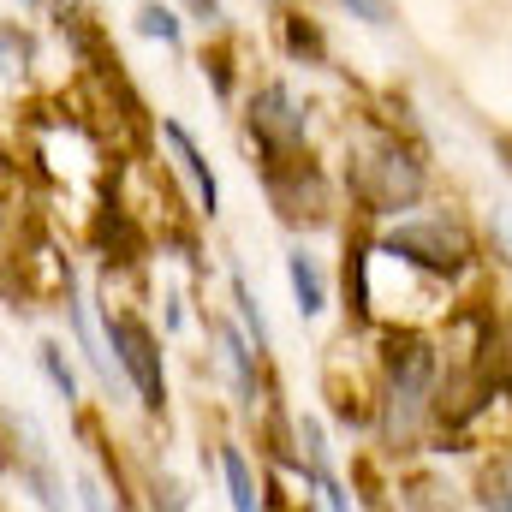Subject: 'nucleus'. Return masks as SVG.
Listing matches in <instances>:
<instances>
[{
    "mask_svg": "<svg viewBox=\"0 0 512 512\" xmlns=\"http://www.w3.org/2000/svg\"><path fill=\"white\" fill-rule=\"evenodd\" d=\"M417 191H423L417 161H411L399 143H376V155L364 161V197L382 203V209H399V203H411Z\"/></svg>",
    "mask_w": 512,
    "mask_h": 512,
    "instance_id": "obj_3",
    "label": "nucleus"
},
{
    "mask_svg": "<svg viewBox=\"0 0 512 512\" xmlns=\"http://www.w3.org/2000/svg\"><path fill=\"white\" fill-rule=\"evenodd\" d=\"M221 346H227V364H233V376H239V393H245V399H256V382H251V352H245V340H239V334L227 328V334H221Z\"/></svg>",
    "mask_w": 512,
    "mask_h": 512,
    "instance_id": "obj_10",
    "label": "nucleus"
},
{
    "mask_svg": "<svg viewBox=\"0 0 512 512\" xmlns=\"http://www.w3.org/2000/svg\"><path fill=\"white\" fill-rule=\"evenodd\" d=\"M137 24H143V36H161V42H179V18H173L167 6H155V0H149V6L137 12Z\"/></svg>",
    "mask_w": 512,
    "mask_h": 512,
    "instance_id": "obj_12",
    "label": "nucleus"
},
{
    "mask_svg": "<svg viewBox=\"0 0 512 512\" xmlns=\"http://www.w3.org/2000/svg\"><path fill=\"white\" fill-rule=\"evenodd\" d=\"M423 393H429V352L405 346V358L393 364V429L399 435H411V423L423 411Z\"/></svg>",
    "mask_w": 512,
    "mask_h": 512,
    "instance_id": "obj_4",
    "label": "nucleus"
},
{
    "mask_svg": "<svg viewBox=\"0 0 512 512\" xmlns=\"http://www.w3.org/2000/svg\"><path fill=\"white\" fill-rule=\"evenodd\" d=\"M155 512H185V501H179L173 483H155Z\"/></svg>",
    "mask_w": 512,
    "mask_h": 512,
    "instance_id": "obj_15",
    "label": "nucleus"
},
{
    "mask_svg": "<svg viewBox=\"0 0 512 512\" xmlns=\"http://www.w3.org/2000/svg\"><path fill=\"white\" fill-rule=\"evenodd\" d=\"M161 137H167V143H173V155H179V167H185V179H191V185H197V197H203V209H209V215H215V203H221V191H215V173H209V161H203V155H197V143H191V137H185V131L173 126V120H167V126H161Z\"/></svg>",
    "mask_w": 512,
    "mask_h": 512,
    "instance_id": "obj_6",
    "label": "nucleus"
},
{
    "mask_svg": "<svg viewBox=\"0 0 512 512\" xmlns=\"http://www.w3.org/2000/svg\"><path fill=\"white\" fill-rule=\"evenodd\" d=\"M251 120H256V131H262L268 143H280V149H292V143L304 137V114L292 108V96H286L280 84H268V90H256V102H251Z\"/></svg>",
    "mask_w": 512,
    "mask_h": 512,
    "instance_id": "obj_5",
    "label": "nucleus"
},
{
    "mask_svg": "<svg viewBox=\"0 0 512 512\" xmlns=\"http://www.w3.org/2000/svg\"><path fill=\"white\" fill-rule=\"evenodd\" d=\"M239 310H245V328L256 334V346H262V340H268V328H262V310H256V298H251V286H245V280H239Z\"/></svg>",
    "mask_w": 512,
    "mask_h": 512,
    "instance_id": "obj_13",
    "label": "nucleus"
},
{
    "mask_svg": "<svg viewBox=\"0 0 512 512\" xmlns=\"http://www.w3.org/2000/svg\"><path fill=\"white\" fill-rule=\"evenodd\" d=\"M108 346L120 352L131 387H137V405L143 411H161L167 405V376H161V346L155 334L137 322V316H108Z\"/></svg>",
    "mask_w": 512,
    "mask_h": 512,
    "instance_id": "obj_1",
    "label": "nucleus"
},
{
    "mask_svg": "<svg viewBox=\"0 0 512 512\" xmlns=\"http://www.w3.org/2000/svg\"><path fill=\"white\" fill-rule=\"evenodd\" d=\"M346 6H352L358 18H376V0H346Z\"/></svg>",
    "mask_w": 512,
    "mask_h": 512,
    "instance_id": "obj_16",
    "label": "nucleus"
},
{
    "mask_svg": "<svg viewBox=\"0 0 512 512\" xmlns=\"http://www.w3.org/2000/svg\"><path fill=\"white\" fill-rule=\"evenodd\" d=\"M286 268H292V292H298V310H304V316H316V310H322V274H316V262L298 251L292 262H286Z\"/></svg>",
    "mask_w": 512,
    "mask_h": 512,
    "instance_id": "obj_8",
    "label": "nucleus"
},
{
    "mask_svg": "<svg viewBox=\"0 0 512 512\" xmlns=\"http://www.w3.org/2000/svg\"><path fill=\"white\" fill-rule=\"evenodd\" d=\"M78 495H84V512H114V507H108V495H102V483H96V477H84V483H78Z\"/></svg>",
    "mask_w": 512,
    "mask_h": 512,
    "instance_id": "obj_14",
    "label": "nucleus"
},
{
    "mask_svg": "<svg viewBox=\"0 0 512 512\" xmlns=\"http://www.w3.org/2000/svg\"><path fill=\"white\" fill-rule=\"evenodd\" d=\"M221 471H227V489H233V512H262V501H256V477H251V465H245L239 447L221 453Z\"/></svg>",
    "mask_w": 512,
    "mask_h": 512,
    "instance_id": "obj_7",
    "label": "nucleus"
},
{
    "mask_svg": "<svg viewBox=\"0 0 512 512\" xmlns=\"http://www.w3.org/2000/svg\"><path fill=\"white\" fill-rule=\"evenodd\" d=\"M483 512H512V465L483 477Z\"/></svg>",
    "mask_w": 512,
    "mask_h": 512,
    "instance_id": "obj_11",
    "label": "nucleus"
},
{
    "mask_svg": "<svg viewBox=\"0 0 512 512\" xmlns=\"http://www.w3.org/2000/svg\"><path fill=\"white\" fill-rule=\"evenodd\" d=\"M387 251H399V256H411V262H423V268H435V274H447V268L465 262V233L447 227V221H405V227H393Z\"/></svg>",
    "mask_w": 512,
    "mask_h": 512,
    "instance_id": "obj_2",
    "label": "nucleus"
},
{
    "mask_svg": "<svg viewBox=\"0 0 512 512\" xmlns=\"http://www.w3.org/2000/svg\"><path fill=\"white\" fill-rule=\"evenodd\" d=\"M42 370H48V382L60 387V399H66V405H72V399H78V376H72V364H66V352H60V346H54V340H48V346H42Z\"/></svg>",
    "mask_w": 512,
    "mask_h": 512,
    "instance_id": "obj_9",
    "label": "nucleus"
}]
</instances>
